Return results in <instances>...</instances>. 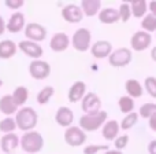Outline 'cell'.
Masks as SVG:
<instances>
[{"mask_svg": "<svg viewBox=\"0 0 156 154\" xmlns=\"http://www.w3.org/2000/svg\"><path fill=\"white\" fill-rule=\"evenodd\" d=\"M14 120H15V124H16L18 130L29 132V131L34 130L36 125H37L38 114L33 107H29V106L26 107V106H23L22 109H18Z\"/></svg>", "mask_w": 156, "mask_h": 154, "instance_id": "obj_1", "label": "cell"}, {"mask_svg": "<svg viewBox=\"0 0 156 154\" xmlns=\"http://www.w3.org/2000/svg\"><path fill=\"white\" fill-rule=\"evenodd\" d=\"M19 146L27 154H36L41 152L44 147V138L37 131H29L19 138Z\"/></svg>", "mask_w": 156, "mask_h": 154, "instance_id": "obj_2", "label": "cell"}, {"mask_svg": "<svg viewBox=\"0 0 156 154\" xmlns=\"http://www.w3.org/2000/svg\"><path fill=\"white\" fill-rule=\"evenodd\" d=\"M107 111L101 110L96 114H83L80 117L78 121V127L83 131V132H94V131L100 130L104 125V122L107 121Z\"/></svg>", "mask_w": 156, "mask_h": 154, "instance_id": "obj_3", "label": "cell"}, {"mask_svg": "<svg viewBox=\"0 0 156 154\" xmlns=\"http://www.w3.org/2000/svg\"><path fill=\"white\" fill-rule=\"evenodd\" d=\"M70 44L73 46V48L76 51L86 52L88 50H90L92 46V33L86 28H80L74 32L73 37L70 40Z\"/></svg>", "mask_w": 156, "mask_h": 154, "instance_id": "obj_4", "label": "cell"}, {"mask_svg": "<svg viewBox=\"0 0 156 154\" xmlns=\"http://www.w3.org/2000/svg\"><path fill=\"white\" fill-rule=\"evenodd\" d=\"M133 59L132 50L126 48V47H121V48L112 50V52L108 57V62L112 68H125V66L130 65Z\"/></svg>", "mask_w": 156, "mask_h": 154, "instance_id": "obj_5", "label": "cell"}, {"mask_svg": "<svg viewBox=\"0 0 156 154\" xmlns=\"http://www.w3.org/2000/svg\"><path fill=\"white\" fill-rule=\"evenodd\" d=\"M25 37L26 40L33 41V43H40V41H44L47 39V29L45 26L37 24V22H30V24H26L23 29Z\"/></svg>", "mask_w": 156, "mask_h": 154, "instance_id": "obj_6", "label": "cell"}, {"mask_svg": "<svg viewBox=\"0 0 156 154\" xmlns=\"http://www.w3.org/2000/svg\"><path fill=\"white\" fill-rule=\"evenodd\" d=\"M63 138H65V142L69 145V146L80 147L86 142V133L83 132L80 127H74V125H71V127L66 128Z\"/></svg>", "mask_w": 156, "mask_h": 154, "instance_id": "obj_7", "label": "cell"}, {"mask_svg": "<svg viewBox=\"0 0 156 154\" xmlns=\"http://www.w3.org/2000/svg\"><path fill=\"white\" fill-rule=\"evenodd\" d=\"M29 74L34 80H45L51 74V66L47 61L34 59L29 65Z\"/></svg>", "mask_w": 156, "mask_h": 154, "instance_id": "obj_8", "label": "cell"}, {"mask_svg": "<svg viewBox=\"0 0 156 154\" xmlns=\"http://www.w3.org/2000/svg\"><path fill=\"white\" fill-rule=\"evenodd\" d=\"M81 106L85 114H96L101 111V99L94 92H88L81 100Z\"/></svg>", "mask_w": 156, "mask_h": 154, "instance_id": "obj_9", "label": "cell"}, {"mask_svg": "<svg viewBox=\"0 0 156 154\" xmlns=\"http://www.w3.org/2000/svg\"><path fill=\"white\" fill-rule=\"evenodd\" d=\"M152 43V36L149 33L144 32V30H138V32L133 33L132 39H130V47L133 51H145Z\"/></svg>", "mask_w": 156, "mask_h": 154, "instance_id": "obj_10", "label": "cell"}, {"mask_svg": "<svg viewBox=\"0 0 156 154\" xmlns=\"http://www.w3.org/2000/svg\"><path fill=\"white\" fill-rule=\"evenodd\" d=\"M18 47L22 52H23L26 57L32 58L33 61L34 59H40L44 54V50L43 47L40 46L38 43H33V41H29V40H22L18 43Z\"/></svg>", "mask_w": 156, "mask_h": 154, "instance_id": "obj_11", "label": "cell"}, {"mask_svg": "<svg viewBox=\"0 0 156 154\" xmlns=\"http://www.w3.org/2000/svg\"><path fill=\"white\" fill-rule=\"evenodd\" d=\"M26 26V19L25 15L19 11H15L14 14H11V17L8 18V21L5 22V30L10 33H19L25 29Z\"/></svg>", "mask_w": 156, "mask_h": 154, "instance_id": "obj_12", "label": "cell"}, {"mask_svg": "<svg viewBox=\"0 0 156 154\" xmlns=\"http://www.w3.org/2000/svg\"><path fill=\"white\" fill-rule=\"evenodd\" d=\"M90 52L96 59H104L112 52V44L107 40H99L90 46Z\"/></svg>", "mask_w": 156, "mask_h": 154, "instance_id": "obj_13", "label": "cell"}, {"mask_svg": "<svg viewBox=\"0 0 156 154\" xmlns=\"http://www.w3.org/2000/svg\"><path fill=\"white\" fill-rule=\"evenodd\" d=\"M62 17L69 24H78L82 21L83 14L81 11L80 6L77 4H67L62 8Z\"/></svg>", "mask_w": 156, "mask_h": 154, "instance_id": "obj_14", "label": "cell"}, {"mask_svg": "<svg viewBox=\"0 0 156 154\" xmlns=\"http://www.w3.org/2000/svg\"><path fill=\"white\" fill-rule=\"evenodd\" d=\"M70 46V37L63 32H58L49 40V47L55 52H63Z\"/></svg>", "mask_w": 156, "mask_h": 154, "instance_id": "obj_15", "label": "cell"}, {"mask_svg": "<svg viewBox=\"0 0 156 154\" xmlns=\"http://www.w3.org/2000/svg\"><path fill=\"white\" fill-rule=\"evenodd\" d=\"M19 147V136L15 132L12 133H5L0 139V149L3 153L11 154L14 153Z\"/></svg>", "mask_w": 156, "mask_h": 154, "instance_id": "obj_16", "label": "cell"}, {"mask_svg": "<svg viewBox=\"0 0 156 154\" xmlns=\"http://www.w3.org/2000/svg\"><path fill=\"white\" fill-rule=\"evenodd\" d=\"M55 121L59 127H63V128H69L71 127L74 121V113L71 109H69L67 106H62L56 110L55 113Z\"/></svg>", "mask_w": 156, "mask_h": 154, "instance_id": "obj_17", "label": "cell"}, {"mask_svg": "<svg viewBox=\"0 0 156 154\" xmlns=\"http://www.w3.org/2000/svg\"><path fill=\"white\" fill-rule=\"evenodd\" d=\"M86 94V84L83 81H74L71 84L70 89H69V94H67V98H69V102L70 103H77L80 100H82V98L85 96Z\"/></svg>", "mask_w": 156, "mask_h": 154, "instance_id": "obj_18", "label": "cell"}, {"mask_svg": "<svg viewBox=\"0 0 156 154\" xmlns=\"http://www.w3.org/2000/svg\"><path fill=\"white\" fill-rule=\"evenodd\" d=\"M119 122L116 120H108L101 127V136L105 141H115L119 136Z\"/></svg>", "mask_w": 156, "mask_h": 154, "instance_id": "obj_19", "label": "cell"}, {"mask_svg": "<svg viewBox=\"0 0 156 154\" xmlns=\"http://www.w3.org/2000/svg\"><path fill=\"white\" fill-rule=\"evenodd\" d=\"M80 8L83 17H94L101 10V2L100 0H82Z\"/></svg>", "mask_w": 156, "mask_h": 154, "instance_id": "obj_20", "label": "cell"}, {"mask_svg": "<svg viewBox=\"0 0 156 154\" xmlns=\"http://www.w3.org/2000/svg\"><path fill=\"white\" fill-rule=\"evenodd\" d=\"M18 111V106L14 103L11 94H5L0 98V113H3L4 116L10 117L12 114H15Z\"/></svg>", "mask_w": 156, "mask_h": 154, "instance_id": "obj_21", "label": "cell"}, {"mask_svg": "<svg viewBox=\"0 0 156 154\" xmlns=\"http://www.w3.org/2000/svg\"><path fill=\"white\" fill-rule=\"evenodd\" d=\"M125 89L127 92V96L134 99V98H141L144 94V87L141 85V83L136 78H129L125 83Z\"/></svg>", "mask_w": 156, "mask_h": 154, "instance_id": "obj_22", "label": "cell"}, {"mask_svg": "<svg viewBox=\"0 0 156 154\" xmlns=\"http://www.w3.org/2000/svg\"><path fill=\"white\" fill-rule=\"evenodd\" d=\"M97 15H99V21L104 25H112L119 21L118 10H115V8H112V7L101 8Z\"/></svg>", "mask_w": 156, "mask_h": 154, "instance_id": "obj_23", "label": "cell"}, {"mask_svg": "<svg viewBox=\"0 0 156 154\" xmlns=\"http://www.w3.org/2000/svg\"><path fill=\"white\" fill-rule=\"evenodd\" d=\"M16 44L12 40H2L0 41V59H10L16 54Z\"/></svg>", "mask_w": 156, "mask_h": 154, "instance_id": "obj_24", "label": "cell"}, {"mask_svg": "<svg viewBox=\"0 0 156 154\" xmlns=\"http://www.w3.org/2000/svg\"><path fill=\"white\" fill-rule=\"evenodd\" d=\"M132 15L136 18H144L148 13V2L145 0H133L129 3Z\"/></svg>", "mask_w": 156, "mask_h": 154, "instance_id": "obj_25", "label": "cell"}, {"mask_svg": "<svg viewBox=\"0 0 156 154\" xmlns=\"http://www.w3.org/2000/svg\"><path fill=\"white\" fill-rule=\"evenodd\" d=\"M11 98H12L14 103H15L18 107H23L25 103L27 102V98H29V91H27L26 87L19 85L14 89V92L11 94Z\"/></svg>", "mask_w": 156, "mask_h": 154, "instance_id": "obj_26", "label": "cell"}, {"mask_svg": "<svg viewBox=\"0 0 156 154\" xmlns=\"http://www.w3.org/2000/svg\"><path fill=\"white\" fill-rule=\"evenodd\" d=\"M54 94H55L54 87L47 85V87H44V88H41L40 91H38L37 96H36V100H37L38 105L44 106V105H47V103L51 100V98L54 96Z\"/></svg>", "mask_w": 156, "mask_h": 154, "instance_id": "obj_27", "label": "cell"}, {"mask_svg": "<svg viewBox=\"0 0 156 154\" xmlns=\"http://www.w3.org/2000/svg\"><path fill=\"white\" fill-rule=\"evenodd\" d=\"M118 106H119V110L123 114H130L134 111V99L126 96V95L121 96L118 100Z\"/></svg>", "mask_w": 156, "mask_h": 154, "instance_id": "obj_28", "label": "cell"}, {"mask_svg": "<svg viewBox=\"0 0 156 154\" xmlns=\"http://www.w3.org/2000/svg\"><path fill=\"white\" fill-rule=\"evenodd\" d=\"M138 118H140V117H138V113H136V111H133V113H130V114H126L125 118L122 120V122L119 124V128H121L122 131L132 130V128L138 122Z\"/></svg>", "mask_w": 156, "mask_h": 154, "instance_id": "obj_29", "label": "cell"}, {"mask_svg": "<svg viewBox=\"0 0 156 154\" xmlns=\"http://www.w3.org/2000/svg\"><path fill=\"white\" fill-rule=\"evenodd\" d=\"M141 28L144 32L149 33V35L151 32H156V17H154L152 14H147L141 21Z\"/></svg>", "mask_w": 156, "mask_h": 154, "instance_id": "obj_30", "label": "cell"}, {"mask_svg": "<svg viewBox=\"0 0 156 154\" xmlns=\"http://www.w3.org/2000/svg\"><path fill=\"white\" fill-rule=\"evenodd\" d=\"M16 130V124L15 120L12 117H5V118L0 120V132L5 133H12Z\"/></svg>", "mask_w": 156, "mask_h": 154, "instance_id": "obj_31", "label": "cell"}, {"mask_svg": "<svg viewBox=\"0 0 156 154\" xmlns=\"http://www.w3.org/2000/svg\"><path fill=\"white\" fill-rule=\"evenodd\" d=\"M156 114V103H144L140 109H138V117H143V118L148 120L149 117L155 116Z\"/></svg>", "mask_w": 156, "mask_h": 154, "instance_id": "obj_32", "label": "cell"}, {"mask_svg": "<svg viewBox=\"0 0 156 154\" xmlns=\"http://www.w3.org/2000/svg\"><path fill=\"white\" fill-rule=\"evenodd\" d=\"M118 15H119V21L125 22V24L130 19V17H132V11H130V6H129L127 2L121 3V6H119V8H118Z\"/></svg>", "mask_w": 156, "mask_h": 154, "instance_id": "obj_33", "label": "cell"}, {"mask_svg": "<svg viewBox=\"0 0 156 154\" xmlns=\"http://www.w3.org/2000/svg\"><path fill=\"white\" fill-rule=\"evenodd\" d=\"M110 150L108 145H88L83 147V154H97L100 152H107Z\"/></svg>", "mask_w": 156, "mask_h": 154, "instance_id": "obj_34", "label": "cell"}, {"mask_svg": "<svg viewBox=\"0 0 156 154\" xmlns=\"http://www.w3.org/2000/svg\"><path fill=\"white\" fill-rule=\"evenodd\" d=\"M144 88L148 92V95L156 99V77H147L144 81Z\"/></svg>", "mask_w": 156, "mask_h": 154, "instance_id": "obj_35", "label": "cell"}, {"mask_svg": "<svg viewBox=\"0 0 156 154\" xmlns=\"http://www.w3.org/2000/svg\"><path fill=\"white\" fill-rule=\"evenodd\" d=\"M127 143H129V136L127 135H121V136H118V138L115 139L114 146H115V150L121 152V150H123L125 147L127 146Z\"/></svg>", "mask_w": 156, "mask_h": 154, "instance_id": "obj_36", "label": "cell"}, {"mask_svg": "<svg viewBox=\"0 0 156 154\" xmlns=\"http://www.w3.org/2000/svg\"><path fill=\"white\" fill-rule=\"evenodd\" d=\"M4 6L10 10H19L21 7L25 6V2L23 0H5Z\"/></svg>", "mask_w": 156, "mask_h": 154, "instance_id": "obj_37", "label": "cell"}, {"mask_svg": "<svg viewBox=\"0 0 156 154\" xmlns=\"http://www.w3.org/2000/svg\"><path fill=\"white\" fill-rule=\"evenodd\" d=\"M148 125H149V128H151L154 132H156V114L148 118Z\"/></svg>", "mask_w": 156, "mask_h": 154, "instance_id": "obj_38", "label": "cell"}, {"mask_svg": "<svg viewBox=\"0 0 156 154\" xmlns=\"http://www.w3.org/2000/svg\"><path fill=\"white\" fill-rule=\"evenodd\" d=\"M148 8H149V11H151L149 14L156 17V0H151V2L148 3Z\"/></svg>", "mask_w": 156, "mask_h": 154, "instance_id": "obj_39", "label": "cell"}, {"mask_svg": "<svg viewBox=\"0 0 156 154\" xmlns=\"http://www.w3.org/2000/svg\"><path fill=\"white\" fill-rule=\"evenodd\" d=\"M148 153L149 154H156V139L149 142L148 145Z\"/></svg>", "mask_w": 156, "mask_h": 154, "instance_id": "obj_40", "label": "cell"}, {"mask_svg": "<svg viewBox=\"0 0 156 154\" xmlns=\"http://www.w3.org/2000/svg\"><path fill=\"white\" fill-rule=\"evenodd\" d=\"M4 32H5V21H4V18L0 15V36Z\"/></svg>", "mask_w": 156, "mask_h": 154, "instance_id": "obj_41", "label": "cell"}, {"mask_svg": "<svg viewBox=\"0 0 156 154\" xmlns=\"http://www.w3.org/2000/svg\"><path fill=\"white\" fill-rule=\"evenodd\" d=\"M151 58H152V61H155L156 62V46L151 50Z\"/></svg>", "mask_w": 156, "mask_h": 154, "instance_id": "obj_42", "label": "cell"}, {"mask_svg": "<svg viewBox=\"0 0 156 154\" xmlns=\"http://www.w3.org/2000/svg\"><path fill=\"white\" fill-rule=\"evenodd\" d=\"M104 154H123V153H122V152H118V150L114 149V150H107V152H105Z\"/></svg>", "mask_w": 156, "mask_h": 154, "instance_id": "obj_43", "label": "cell"}, {"mask_svg": "<svg viewBox=\"0 0 156 154\" xmlns=\"http://www.w3.org/2000/svg\"><path fill=\"white\" fill-rule=\"evenodd\" d=\"M0 87H3V80L0 78Z\"/></svg>", "mask_w": 156, "mask_h": 154, "instance_id": "obj_44", "label": "cell"}, {"mask_svg": "<svg viewBox=\"0 0 156 154\" xmlns=\"http://www.w3.org/2000/svg\"><path fill=\"white\" fill-rule=\"evenodd\" d=\"M155 33H156V32H155Z\"/></svg>", "mask_w": 156, "mask_h": 154, "instance_id": "obj_45", "label": "cell"}]
</instances>
